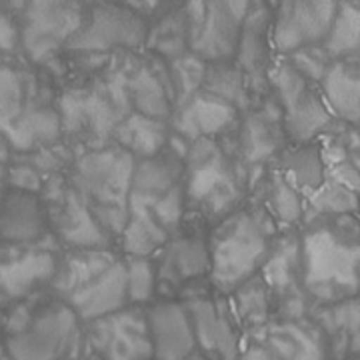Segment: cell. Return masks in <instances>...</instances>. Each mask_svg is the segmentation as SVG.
<instances>
[{
    "label": "cell",
    "mask_w": 360,
    "mask_h": 360,
    "mask_svg": "<svg viewBox=\"0 0 360 360\" xmlns=\"http://www.w3.org/2000/svg\"><path fill=\"white\" fill-rule=\"evenodd\" d=\"M238 360H281L276 356V352L269 348L264 342L260 340H250L248 345H245L243 352Z\"/></svg>",
    "instance_id": "cell-37"
},
{
    "label": "cell",
    "mask_w": 360,
    "mask_h": 360,
    "mask_svg": "<svg viewBox=\"0 0 360 360\" xmlns=\"http://www.w3.org/2000/svg\"><path fill=\"white\" fill-rule=\"evenodd\" d=\"M129 272L130 307H148L158 298V276L153 257H124Z\"/></svg>",
    "instance_id": "cell-33"
},
{
    "label": "cell",
    "mask_w": 360,
    "mask_h": 360,
    "mask_svg": "<svg viewBox=\"0 0 360 360\" xmlns=\"http://www.w3.org/2000/svg\"><path fill=\"white\" fill-rule=\"evenodd\" d=\"M269 82L283 110L288 142L322 141L340 124L322 96L321 86L304 78L290 60H281L269 68Z\"/></svg>",
    "instance_id": "cell-6"
},
{
    "label": "cell",
    "mask_w": 360,
    "mask_h": 360,
    "mask_svg": "<svg viewBox=\"0 0 360 360\" xmlns=\"http://www.w3.org/2000/svg\"><path fill=\"white\" fill-rule=\"evenodd\" d=\"M170 136H172L170 122H162V120L139 115V112H130L118 124L112 144L124 148L129 155L139 160V158H148L165 150L170 142Z\"/></svg>",
    "instance_id": "cell-26"
},
{
    "label": "cell",
    "mask_w": 360,
    "mask_h": 360,
    "mask_svg": "<svg viewBox=\"0 0 360 360\" xmlns=\"http://www.w3.org/2000/svg\"><path fill=\"white\" fill-rule=\"evenodd\" d=\"M348 2H352V4H356V6H360V0H348Z\"/></svg>",
    "instance_id": "cell-41"
},
{
    "label": "cell",
    "mask_w": 360,
    "mask_h": 360,
    "mask_svg": "<svg viewBox=\"0 0 360 360\" xmlns=\"http://www.w3.org/2000/svg\"><path fill=\"white\" fill-rule=\"evenodd\" d=\"M134 162L136 158L124 148L108 144L78 156L68 172V184L115 245L120 243L129 220Z\"/></svg>",
    "instance_id": "cell-4"
},
{
    "label": "cell",
    "mask_w": 360,
    "mask_h": 360,
    "mask_svg": "<svg viewBox=\"0 0 360 360\" xmlns=\"http://www.w3.org/2000/svg\"><path fill=\"white\" fill-rule=\"evenodd\" d=\"M340 0H281L272 22V44L283 54L321 46Z\"/></svg>",
    "instance_id": "cell-11"
},
{
    "label": "cell",
    "mask_w": 360,
    "mask_h": 360,
    "mask_svg": "<svg viewBox=\"0 0 360 360\" xmlns=\"http://www.w3.org/2000/svg\"><path fill=\"white\" fill-rule=\"evenodd\" d=\"M94 360H155L144 307H129L89 324Z\"/></svg>",
    "instance_id": "cell-10"
},
{
    "label": "cell",
    "mask_w": 360,
    "mask_h": 360,
    "mask_svg": "<svg viewBox=\"0 0 360 360\" xmlns=\"http://www.w3.org/2000/svg\"><path fill=\"white\" fill-rule=\"evenodd\" d=\"M252 340H260L281 360H335L328 336L312 316L272 319Z\"/></svg>",
    "instance_id": "cell-18"
},
{
    "label": "cell",
    "mask_w": 360,
    "mask_h": 360,
    "mask_svg": "<svg viewBox=\"0 0 360 360\" xmlns=\"http://www.w3.org/2000/svg\"><path fill=\"white\" fill-rule=\"evenodd\" d=\"M270 167L281 170L288 182H292L307 198L316 193L324 184V180L328 179L322 141L304 142V144L288 142L283 153L270 162Z\"/></svg>",
    "instance_id": "cell-23"
},
{
    "label": "cell",
    "mask_w": 360,
    "mask_h": 360,
    "mask_svg": "<svg viewBox=\"0 0 360 360\" xmlns=\"http://www.w3.org/2000/svg\"><path fill=\"white\" fill-rule=\"evenodd\" d=\"M359 58H360V54H359Z\"/></svg>",
    "instance_id": "cell-42"
},
{
    "label": "cell",
    "mask_w": 360,
    "mask_h": 360,
    "mask_svg": "<svg viewBox=\"0 0 360 360\" xmlns=\"http://www.w3.org/2000/svg\"><path fill=\"white\" fill-rule=\"evenodd\" d=\"M231 304L236 319L240 322L245 335L252 338L272 321V302H270V290L262 274H257L250 278L238 290H234L231 296Z\"/></svg>",
    "instance_id": "cell-27"
},
{
    "label": "cell",
    "mask_w": 360,
    "mask_h": 360,
    "mask_svg": "<svg viewBox=\"0 0 360 360\" xmlns=\"http://www.w3.org/2000/svg\"><path fill=\"white\" fill-rule=\"evenodd\" d=\"M51 231L42 194L18 186L0 188V248L37 246Z\"/></svg>",
    "instance_id": "cell-12"
},
{
    "label": "cell",
    "mask_w": 360,
    "mask_h": 360,
    "mask_svg": "<svg viewBox=\"0 0 360 360\" xmlns=\"http://www.w3.org/2000/svg\"><path fill=\"white\" fill-rule=\"evenodd\" d=\"M288 60L292 63V66H295L302 77L309 78L310 82H314V84H321L326 68L333 63V60L326 56V52L322 51V46L300 49V51L288 54Z\"/></svg>",
    "instance_id": "cell-34"
},
{
    "label": "cell",
    "mask_w": 360,
    "mask_h": 360,
    "mask_svg": "<svg viewBox=\"0 0 360 360\" xmlns=\"http://www.w3.org/2000/svg\"><path fill=\"white\" fill-rule=\"evenodd\" d=\"M122 255L115 252V248H75L68 250L58 260V270L52 281V288L60 298H68L80 286L90 283L104 270L110 269Z\"/></svg>",
    "instance_id": "cell-24"
},
{
    "label": "cell",
    "mask_w": 360,
    "mask_h": 360,
    "mask_svg": "<svg viewBox=\"0 0 360 360\" xmlns=\"http://www.w3.org/2000/svg\"><path fill=\"white\" fill-rule=\"evenodd\" d=\"M144 309L155 348V360H184L198 348L184 300L156 298Z\"/></svg>",
    "instance_id": "cell-17"
},
{
    "label": "cell",
    "mask_w": 360,
    "mask_h": 360,
    "mask_svg": "<svg viewBox=\"0 0 360 360\" xmlns=\"http://www.w3.org/2000/svg\"><path fill=\"white\" fill-rule=\"evenodd\" d=\"M75 4V0H28L26 4V14H42L51 13V11H58Z\"/></svg>",
    "instance_id": "cell-38"
},
{
    "label": "cell",
    "mask_w": 360,
    "mask_h": 360,
    "mask_svg": "<svg viewBox=\"0 0 360 360\" xmlns=\"http://www.w3.org/2000/svg\"><path fill=\"white\" fill-rule=\"evenodd\" d=\"M193 321L196 347L210 360H238L245 348V330L231 298L214 290L184 298Z\"/></svg>",
    "instance_id": "cell-9"
},
{
    "label": "cell",
    "mask_w": 360,
    "mask_h": 360,
    "mask_svg": "<svg viewBox=\"0 0 360 360\" xmlns=\"http://www.w3.org/2000/svg\"><path fill=\"white\" fill-rule=\"evenodd\" d=\"M298 260L314 307L360 296V214L307 220L298 229Z\"/></svg>",
    "instance_id": "cell-1"
},
{
    "label": "cell",
    "mask_w": 360,
    "mask_h": 360,
    "mask_svg": "<svg viewBox=\"0 0 360 360\" xmlns=\"http://www.w3.org/2000/svg\"><path fill=\"white\" fill-rule=\"evenodd\" d=\"M310 316L328 336L335 360H360V296L316 304Z\"/></svg>",
    "instance_id": "cell-21"
},
{
    "label": "cell",
    "mask_w": 360,
    "mask_h": 360,
    "mask_svg": "<svg viewBox=\"0 0 360 360\" xmlns=\"http://www.w3.org/2000/svg\"><path fill=\"white\" fill-rule=\"evenodd\" d=\"M240 115L243 112L232 104L220 101L206 90H198L176 106L170 118V129L172 134L193 144L202 139H220L229 134L236 127Z\"/></svg>",
    "instance_id": "cell-16"
},
{
    "label": "cell",
    "mask_w": 360,
    "mask_h": 360,
    "mask_svg": "<svg viewBox=\"0 0 360 360\" xmlns=\"http://www.w3.org/2000/svg\"><path fill=\"white\" fill-rule=\"evenodd\" d=\"M321 92L340 124L360 127V58L333 60L321 80Z\"/></svg>",
    "instance_id": "cell-22"
},
{
    "label": "cell",
    "mask_w": 360,
    "mask_h": 360,
    "mask_svg": "<svg viewBox=\"0 0 360 360\" xmlns=\"http://www.w3.org/2000/svg\"><path fill=\"white\" fill-rule=\"evenodd\" d=\"M269 14L262 6H252L246 16V22L240 32L236 60L245 70L246 77L257 78V75L266 66V30H269Z\"/></svg>",
    "instance_id": "cell-31"
},
{
    "label": "cell",
    "mask_w": 360,
    "mask_h": 360,
    "mask_svg": "<svg viewBox=\"0 0 360 360\" xmlns=\"http://www.w3.org/2000/svg\"><path fill=\"white\" fill-rule=\"evenodd\" d=\"M284 232L250 198L208 231L210 284L214 292L231 296L260 274Z\"/></svg>",
    "instance_id": "cell-3"
},
{
    "label": "cell",
    "mask_w": 360,
    "mask_h": 360,
    "mask_svg": "<svg viewBox=\"0 0 360 360\" xmlns=\"http://www.w3.org/2000/svg\"><path fill=\"white\" fill-rule=\"evenodd\" d=\"M158 276V298H186L193 290L205 292L212 286H200L210 281V246L208 231L184 224L174 232L155 257Z\"/></svg>",
    "instance_id": "cell-7"
},
{
    "label": "cell",
    "mask_w": 360,
    "mask_h": 360,
    "mask_svg": "<svg viewBox=\"0 0 360 360\" xmlns=\"http://www.w3.org/2000/svg\"><path fill=\"white\" fill-rule=\"evenodd\" d=\"M148 39V26L134 11L103 4L94 8L86 25L78 28L68 46L75 51L104 52L112 49H136Z\"/></svg>",
    "instance_id": "cell-13"
},
{
    "label": "cell",
    "mask_w": 360,
    "mask_h": 360,
    "mask_svg": "<svg viewBox=\"0 0 360 360\" xmlns=\"http://www.w3.org/2000/svg\"><path fill=\"white\" fill-rule=\"evenodd\" d=\"M330 60L352 58L360 54V6L340 0L333 26L321 44Z\"/></svg>",
    "instance_id": "cell-30"
},
{
    "label": "cell",
    "mask_w": 360,
    "mask_h": 360,
    "mask_svg": "<svg viewBox=\"0 0 360 360\" xmlns=\"http://www.w3.org/2000/svg\"><path fill=\"white\" fill-rule=\"evenodd\" d=\"M248 198L276 222L281 232H296L304 222L307 196L270 165L257 176Z\"/></svg>",
    "instance_id": "cell-20"
},
{
    "label": "cell",
    "mask_w": 360,
    "mask_h": 360,
    "mask_svg": "<svg viewBox=\"0 0 360 360\" xmlns=\"http://www.w3.org/2000/svg\"><path fill=\"white\" fill-rule=\"evenodd\" d=\"M18 42V32L13 20L6 14L0 13V52H11L16 49Z\"/></svg>",
    "instance_id": "cell-36"
},
{
    "label": "cell",
    "mask_w": 360,
    "mask_h": 360,
    "mask_svg": "<svg viewBox=\"0 0 360 360\" xmlns=\"http://www.w3.org/2000/svg\"><path fill=\"white\" fill-rule=\"evenodd\" d=\"M229 60H212L206 65L202 90L219 96L220 101L232 104L234 108L245 112L255 104L246 80L248 77L238 63H229Z\"/></svg>",
    "instance_id": "cell-28"
},
{
    "label": "cell",
    "mask_w": 360,
    "mask_h": 360,
    "mask_svg": "<svg viewBox=\"0 0 360 360\" xmlns=\"http://www.w3.org/2000/svg\"><path fill=\"white\" fill-rule=\"evenodd\" d=\"M255 0H206L205 25L193 49L202 60H229L236 56L240 32Z\"/></svg>",
    "instance_id": "cell-14"
},
{
    "label": "cell",
    "mask_w": 360,
    "mask_h": 360,
    "mask_svg": "<svg viewBox=\"0 0 360 360\" xmlns=\"http://www.w3.org/2000/svg\"><path fill=\"white\" fill-rule=\"evenodd\" d=\"M60 257L42 246H16L0 260V302L25 300L39 288L52 284Z\"/></svg>",
    "instance_id": "cell-15"
},
{
    "label": "cell",
    "mask_w": 360,
    "mask_h": 360,
    "mask_svg": "<svg viewBox=\"0 0 360 360\" xmlns=\"http://www.w3.org/2000/svg\"><path fill=\"white\" fill-rule=\"evenodd\" d=\"M330 136L338 142L342 153L354 165L356 172L360 174V127H348V124H338Z\"/></svg>",
    "instance_id": "cell-35"
},
{
    "label": "cell",
    "mask_w": 360,
    "mask_h": 360,
    "mask_svg": "<svg viewBox=\"0 0 360 360\" xmlns=\"http://www.w3.org/2000/svg\"><path fill=\"white\" fill-rule=\"evenodd\" d=\"M65 300L84 324L129 309V272L124 255L110 269H106L103 274L80 286Z\"/></svg>",
    "instance_id": "cell-19"
},
{
    "label": "cell",
    "mask_w": 360,
    "mask_h": 360,
    "mask_svg": "<svg viewBox=\"0 0 360 360\" xmlns=\"http://www.w3.org/2000/svg\"><path fill=\"white\" fill-rule=\"evenodd\" d=\"M42 104L26 101L25 84L11 66H0V134L8 141L22 124L26 116Z\"/></svg>",
    "instance_id": "cell-29"
},
{
    "label": "cell",
    "mask_w": 360,
    "mask_h": 360,
    "mask_svg": "<svg viewBox=\"0 0 360 360\" xmlns=\"http://www.w3.org/2000/svg\"><path fill=\"white\" fill-rule=\"evenodd\" d=\"M226 148L240 160V165L255 176L269 167L288 144L284 130L283 110L272 96L260 104H252L245 110L236 127L220 136Z\"/></svg>",
    "instance_id": "cell-8"
},
{
    "label": "cell",
    "mask_w": 360,
    "mask_h": 360,
    "mask_svg": "<svg viewBox=\"0 0 360 360\" xmlns=\"http://www.w3.org/2000/svg\"><path fill=\"white\" fill-rule=\"evenodd\" d=\"M347 214H360V194L330 176L324 180V184L316 193L307 198L304 222L319 217H347Z\"/></svg>",
    "instance_id": "cell-32"
},
{
    "label": "cell",
    "mask_w": 360,
    "mask_h": 360,
    "mask_svg": "<svg viewBox=\"0 0 360 360\" xmlns=\"http://www.w3.org/2000/svg\"><path fill=\"white\" fill-rule=\"evenodd\" d=\"M255 176L220 139H202L184 156L186 224L210 231L250 196Z\"/></svg>",
    "instance_id": "cell-2"
},
{
    "label": "cell",
    "mask_w": 360,
    "mask_h": 360,
    "mask_svg": "<svg viewBox=\"0 0 360 360\" xmlns=\"http://www.w3.org/2000/svg\"><path fill=\"white\" fill-rule=\"evenodd\" d=\"M124 90L132 112L170 122L176 110V96L174 90L165 86L162 78L155 70L148 66L136 68L129 77H124Z\"/></svg>",
    "instance_id": "cell-25"
},
{
    "label": "cell",
    "mask_w": 360,
    "mask_h": 360,
    "mask_svg": "<svg viewBox=\"0 0 360 360\" xmlns=\"http://www.w3.org/2000/svg\"><path fill=\"white\" fill-rule=\"evenodd\" d=\"M4 179H6V168H4V162H0V188L4 184Z\"/></svg>",
    "instance_id": "cell-40"
},
{
    "label": "cell",
    "mask_w": 360,
    "mask_h": 360,
    "mask_svg": "<svg viewBox=\"0 0 360 360\" xmlns=\"http://www.w3.org/2000/svg\"><path fill=\"white\" fill-rule=\"evenodd\" d=\"M0 66H2V65H0Z\"/></svg>",
    "instance_id": "cell-43"
},
{
    "label": "cell",
    "mask_w": 360,
    "mask_h": 360,
    "mask_svg": "<svg viewBox=\"0 0 360 360\" xmlns=\"http://www.w3.org/2000/svg\"><path fill=\"white\" fill-rule=\"evenodd\" d=\"M184 360H210V359L206 356L202 350H198V348H196V350H194V352H191V354H188V356H186Z\"/></svg>",
    "instance_id": "cell-39"
},
{
    "label": "cell",
    "mask_w": 360,
    "mask_h": 360,
    "mask_svg": "<svg viewBox=\"0 0 360 360\" xmlns=\"http://www.w3.org/2000/svg\"><path fill=\"white\" fill-rule=\"evenodd\" d=\"M80 319L65 298L18 310L6 330L11 360H70L78 347Z\"/></svg>",
    "instance_id": "cell-5"
}]
</instances>
